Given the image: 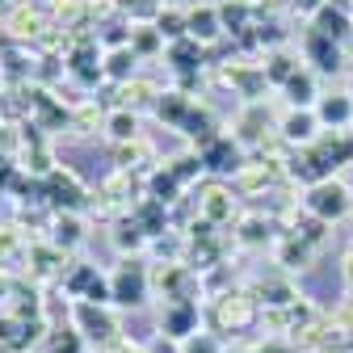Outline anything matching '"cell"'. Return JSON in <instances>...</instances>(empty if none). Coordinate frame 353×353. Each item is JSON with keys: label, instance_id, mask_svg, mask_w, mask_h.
<instances>
[{"label": "cell", "instance_id": "1", "mask_svg": "<svg viewBox=\"0 0 353 353\" xmlns=\"http://www.w3.org/2000/svg\"><path fill=\"white\" fill-rule=\"evenodd\" d=\"M312 206H316L320 214H341V210H345V190H336V185H320Z\"/></svg>", "mask_w": 353, "mask_h": 353}, {"label": "cell", "instance_id": "2", "mask_svg": "<svg viewBox=\"0 0 353 353\" xmlns=\"http://www.w3.org/2000/svg\"><path fill=\"white\" fill-rule=\"evenodd\" d=\"M320 26H324V34H345V17L341 13H324Z\"/></svg>", "mask_w": 353, "mask_h": 353}, {"label": "cell", "instance_id": "3", "mask_svg": "<svg viewBox=\"0 0 353 353\" xmlns=\"http://www.w3.org/2000/svg\"><path fill=\"white\" fill-rule=\"evenodd\" d=\"M324 118H336V122H341V118H349V105H345V101H328V105H324Z\"/></svg>", "mask_w": 353, "mask_h": 353}, {"label": "cell", "instance_id": "4", "mask_svg": "<svg viewBox=\"0 0 353 353\" xmlns=\"http://www.w3.org/2000/svg\"><path fill=\"white\" fill-rule=\"evenodd\" d=\"M290 93H299V101H307V97H312V80H307V76H299V80L290 84Z\"/></svg>", "mask_w": 353, "mask_h": 353}]
</instances>
